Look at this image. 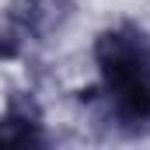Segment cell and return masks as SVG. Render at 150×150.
<instances>
[{"instance_id":"cell-1","label":"cell","mask_w":150,"mask_h":150,"mask_svg":"<svg viewBox=\"0 0 150 150\" xmlns=\"http://www.w3.org/2000/svg\"><path fill=\"white\" fill-rule=\"evenodd\" d=\"M98 80L80 101L98 129L119 140L150 136V32L140 21L105 25L91 42Z\"/></svg>"},{"instance_id":"cell-2","label":"cell","mask_w":150,"mask_h":150,"mask_svg":"<svg viewBox=\"0 0 150 150\" xmlns=\"http://www.w3.org/2000/svg\"><path fill=\"white\" fill-rule=\"evenodd\" d=\"M70 11L74 0H11L0 28V59H14L28 45L49 42L70 21Z\"/></svg>"},{"instance_id":"cell-3","label":"cell","mask_w":150,"mask_h":150,"mask_svg":"<svg viewBox=\"0 0 150 150\" xmlns=\"http://www.w3.org/2000/svg\"><path fill=\"white\" fill-rule=\"evenodd\" d=\"M0 147H25V150H45L52 147L49 126L42 105L32 91H18L0 108Z\"/></svg>"}]
</instances>
